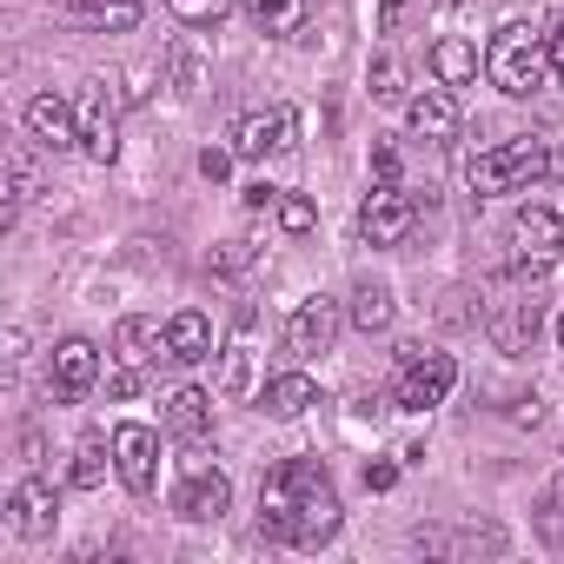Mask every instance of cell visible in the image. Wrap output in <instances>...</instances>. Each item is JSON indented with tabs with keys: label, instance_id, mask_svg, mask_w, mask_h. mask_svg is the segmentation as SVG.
<instances>
[{
	"label": "cell",
	"instance_id": "cell-1",
	"mask_svg": "<svg viewBox=\"0 0 564 564\" xmlns=\"http://www.w3.org/2000/svg\"><path fill=\"white\" fill-rule=\"evenodd\" d=\"M333 531H339V491H333L326 465L293 458V465H272L265 471V485H259V538L313 551Z\"/></svg>",
	"mask_w": 564,
	"mask_h": 564
},
{
	"label": "cell",
	"instance_id": "cell-2",
	"mask_svg": "<svg viewBox=\"0 0 564 564\" xmlns=\"http://www.w3.org/2000/svg\"><path fill=\"white\" fill-rule=\"evenodd\" d=\"M485 74H491V87L511 94V100L544 94V87H551V47H544V34L524 28V21L498 28V34H491V54H485Z\"/></svg>",
	"mask_w": 564,
	"mask_h": 564
},
{
	"label": "cell",
	"instance_id": "cell-3",
	"mask_svg": "<svg viewBox=\"0 0 564 564\" xmlns=\"http://www.w3.org/2000/svg\"><path fill=\"white\" fill-rule=\"evenodd\" d=\"M544 173H551L544 140H538V133H518V140L485 147V153L465 166V186H471L478 199H498V193H518V186H531V180H544Z\"/></svg>",
	"mask_w": 564,
	"mask_h": 564
},
{
	"label": "cell",
	"instance_id": "cell-4",
	"mask_svg": "<svg viewBox=\"0 0 564 564\" xmlns=\"http://www.w3.org/2000/svg\"><path fill=\"white\" fill-rule=\"evenodd\" d=\"M399 359H405V372H399V405H405V412H432V405H445V399H452V386H458L452 352L405 346Z\"/></svg>",
	"mask_w": 564,
	"mask_h": 564
},
{
	"label": "cell",
	"instance_id": "cell-5",
	"mask_svg": "<svg viewBox=\"0 0 564 564\" xmlns=\"http://www.w3.org/2000/svg\"><path fill=\"white\" fill-rule=\"evenodd\" d=\"M511 239H518V259H511L518 279H544V272L564 259V219L544 213V206H524L518 226H511Z\"/></svg>",
	"mask_w": 564,
	"mask_h": 564
},
{
	"label": "cell",
	"instance_id": "cell-6",
	"mask_svg": "<svg viewBox=\"0 0 564 564\" xmlns=\"http://www.w3.org/2000/svg\"><path fill=\"white\" fill-rule=\"evenodd\" d=\"M333 339H339V300H300L293 306V319H286V352L293 359H319V352H333Z\"/></svg>",
	"mask_w": 564,
	"mask_h": 564
},
{
	"label": "cell",
	"instance_id": "cell-7",
	"mask_svg": "<svg viewBox=\"0 0 564 564\" xmlns=\"http://www.w3.org/2000/svg\"><path fill=\"white\" fill-rule=\"evenodd\" d=\"M47 386H54L61 405H80V399L100 386V346H94V339H61V346H54V372H47Z\"/></svg>",
	"mask_w": 564,
	"mask_h": 564
},
{
	"label": "cell",
	"instance_id": "cell-8",
	"mask_svg": "<svg viewBox=\"0 0 564 564\" xmlns=\"http://www.w3.org/2000/svg\"><path fill=\"white\" fill-rule=\"evenodd\" d=\"M113 471L127 491H153V471H160V438L153 425H120L113 432Z\"/></svg>",
	"mask_w": 564,
	"mask_h": 564
},
{
	"label": "cell",
	"instance_id": "cell-9",
	"mask_svg": "<svg viewBox=\"0 0 564 564\" xmlns=\"http://www.w3.org/2000/svg\"><path fill=\"white\" fill-rule=\"evenodd\" d=\"M359 232H366L372 246H399V239L412 232V199H405L399 186H372V199L359 206Z\"/></svg>",
	"mask_w": 564,
	"mask_h": 564
},
{
	"label": "cell",
	"instance_id": "cell-10",
	"mask_svg": "<svg viewBox=\"0 0 564 564\" xmlns=\"http://www.w3.org/2000/svg\"><path fill=\"white\" fill-rule=\"evenodd\" d=\"M286 147H293V113H286V107L246 113L239 133H232V153H239V160H265V153H286Z\"/></svg>",
	"mask_w": 564,
	"mask_h": 564
},
{
	"label": "cell",
	"instance_id": "cell-11",
	"mask_svg": "<svg viewBox=\"0 0 564 564\" xmlns=\"http://www.w3.org/2000/svg\"><path fill=\"white\" fill-rule=\"evenodd\" d=\"M28 133L41 140V147H80V107L74 100H61V94H34L28 100Z\"/></svg>",
	"mask_w": 564,
	"mask_h": 564
},
{
	"label": "cell",
	"instance_id": "cell-12",
	"mask_svg": "<svg viewBox=\"0 0 564 564\" xmlns=\"http://www.w3.org/2000/svg\"><path fill=\"white\" fill-rule=\"evenodd\" d=\"M80 147H87V160H100V166L120 153V113H113L107 87H94V94L80 100Z\"/></svg>",
	"mask_w": 564,
	"mask_h": 564
},
{
	"label": "cell",
	"instance_id": "cell-13",
	"mask_svg": "<svg viewBox=\"0 0 564 564\" xmlns=\"http://www.w3.org/2000/svg\"><path fill=\"white\" fill-rule=\"evenodd\" d=\"M405 120H412V133H419V140H438V147H452V140H458V100H452L445 87H432V94L405 100Z\"/></svg>",
	"mask_w": 564,
	"mask_h": 564
},
{
	"label": "cell",
	"instance_id": "cell-14",
	"mask_svg": "<svg viewBox=\"0 0 564 564\" xmlns=\"http://www.w3.org/2000/svg\"><path fill=\"white\" fill-rule=\"evenodd\" d=\"M485 326H491V339H498V352H524V346L538 339V326H544V313H538V300H498Z\"/></svg>",
	"mask_w": 564,
	"mask_h": 564
},
{
	"label": "cell",
	"instance_id": "cell-15",
	"mask_svg": "<svg viewBox=\"0 0 564 564\" xmlns=\"http://www.w3.org/2000/svg\"><path fill=\"white\" fill-rule=\"evenodd\" d=\"M166 359H180V366H206V359H213V319L193 313V306H180V313L166 319Z\"/></svg>",
	"mask_w": 564,
	"mask_h": 564
},
{
	"label": "cell",
	"instance_id": "cell-16",
	"mask_svg": "<svg viewBox=\"0 0 564 564\" xmlns=\"http://www.w3.org/2000/svg\"><path fill=\"white\" fill-rule=\"evenodd\" d=\"M8 511H14V531H21V538H47V531H54L61 498H54V485L21 478V485H14V498H8Z\"/></svg>",
	"mask_w": 564,
	"mask_h": 564
},
{
	"label": "cell",
	"instance_id": "cell-17",
	"mask_svg": "<svg viewBox=\"0 0 564 564\" xmlns=\"http://www.w3.org/2000/svg\"><path fill=\"white\" fill-rule=\"evenodd\" d=\"M306 405H319V386H313L306 372H272V379L259 386V412H265V419H300Z\"/></svg>",
	"mask_w": 564,
	"mask_h": 564
},
{
	"label": "cell",
	"instance_id": "cell-18",
	"mask_svg": "<svg viewBox=\"0 0 564 564\" xmlns=\"http://www.w3.org/2000/svg\"><path fill=\"white\" fill-rule=\"evenodd\" d=\"M113 352H120V366H153V359L166 352V326H153V319H140V313H127V319L113 326Z\"/></svg>",
	"mask_w": 564,
	"mask_h": 564
},
{
	"label": "cell",
	"instance_id": "cell-19",
	"mask_svg": "<svg viewBox=\"0 0 564 564\" xmlns=\"http://www.w3.org/2000/svg\"><path fill=\"white\" fill-rule=\"evenodd\" d=\"M226 505H232V485H226V471H193V478L180 485V511H186L193 524H213Z\"/></svg>",
	"mask_w": 564,
	"mask_h": 564
},
{
	"label": "cell",
	"instance_id": "cell-20",
	"mask_svg": "<svg viewBox=\"0 0 564 564\" xmlns=\"http://www.w3.org/2000/svg\"><path fill=\"white\" fill-rule=\"evenodd\" d=\"M166 425H173L180 438H206V432H213V392H199V386L166 392Z\"/></svg>",
	"mask_w": 564,
	"mask_h": 564
},
{
	"label": "cell",
	"instance_id": "cell-21",
	"mask_svg": "<svg viewBox=\"0 0 564 564\" xmlns=\"http://www.w3.org/2000/svg\"><path fill=\"white\" fill-rule=\"evenodd\" d=\"M432 74H438V87H471L478 80V47L465 34H445L432 47Z\"/></svg>",
	"mask_w": 564,
	"mask_h": 564
},
{
	"label": "cell",
	"instance_id": "cell-22",
	"mask_svg": "<svg viewBox=\"0 0 564 564\" xmlns=\"http://www.w3.org/2000/svg\"><path fill=\"white\" fill-rule=\"evenodd\" d=\"M392 313H399L392 286H372V279H359V286H352V306H346V319H352L359 333H386V326H392Z\"/></svg>",
	"mask_w": 564,
	"mask_h": 564
},
{
	"label": "cell",
	"instance_id": "cell-23",
	"mask_svg": "<svg viewBox=\"0 0 564 564\" xmlns=\"http://www.w3.org/2000/svg\"><path fill=\"white\" fill-rule=\"evenodd\" d=\"M74 21H87L100 34H133L140 28V0H74Z\"/></svg>",
	"mask_w": 564,
	"mask_h": 564
},
{
	"label": "cell",
	"instance_id": "cell-24",
	"mask_svg": "<svg viewBox=\"0 0 564 564\" xmlns=\"http://www.w3.org/2000/svg\"><path fill=\"white\" fill-rule=\"evenodd\" d=\"M246 14H252V28L259 34H300V21H306V0H246Z\"/></svg>",
	"mask_w": 564,
	"mask_h": 564
},
{
	"label": "cell",
	"instance_id": "cell-25",
	"mask_svg": "<svg viewBox=\"0 0 564 564\" xmlns=\"http://www.w3.org/2000/svg\"><path fill=\"white\" fill-rule=\"evenodd\" d=\"M107 465H113V445L94 432V438L74 445V471H67V485H74V491H94V485L107 478Z\"/></svg>",
	"mask_w": 564,
	"mask_h": 564
},
{
	"label": "cell",
	"instance_id": "cell-26",
	"mask_svg": "<svg viewBox=\"0 0 564 564\" xmlns=\"http://www.w3.org/2000/svg\"><path fill=\"white\" fill-rule=\"evenodd\" d=\"M34 193H41V160H34V147H8V206L21 213Z\"/></svg>",
	"mask_w": 564,
	"mask_h": 564
},
{
	"label": "cell",
	"instance_id": "cell-27",
	"mask_svg": "<svg viewBox=\"0 0 564 564\" xmlns=\"http://www.w3.org/2000/svg\"><path fill=\"white\" fill-rule=\"evenodd\" d=\"M372 100L379 107H405V67L386 54V61H372Z\"/></svg>",
	"mask_w": 564,
	"mask_h": 564
},
{
	"label": "cell",
	"instance_id": "cell-28",
	"mask_svg": "<svg viewBox=\"0 0 564 564\" xmlns=\"http://www.w3.org/2000/svg\"><path fill=\"white\" fill-rule=\"evenodd\" d=\"M173 8V21H186V28H219L226 14H232V0H166Z\"/></svg>",
	"mask_w": 564,
	"mask_h": 564
},
{
	"label": "cell",
	"instance_id": "cell-29",
	"mask_svg": "<svg viewBox=\"0 0 564 564\" xmlns=\"http://www.w3.org/2000/svg\"><path fill=\"white\" fill-rule=\"evenodd\" d=\"M279 226H286L293 239H306V232L319 226V213H313V199H306V193H279Z\"/></svg>",
	"mask_w": 564,
	"mask_h": 564
},
{
	"label": "cell",
	"instance_id": "cell-30",
	"mask_svg": "<svg viewBox=\"0 0 564 564\" xmlns=\"http://www.w3.org/2000/svg\"><path fill=\"white\" fill-rule=\"evenodd\" d=\"M372 173L379 186H399V147H372Z\"/></svg>",
	"mask_w": 564,
	"mask_h": 564
},
{
	"label": "cell",
	"instance_id": "cell-31",
	"mask_svg": "<svg viewBox=\"0 0 564 564\" xmlns=\"http://www.w3.org/2000/svg\"><path fill=\"white\" fill-rule=\"evenodd\" d=\"M405 14H412V0H379V34H399Z\"/></svg>",
	"mask_w": 564,
	"mask_h": 564
},
{
	"label": "cell",
	"instance_id": "cell-32",
	"mask_svg": "<svg viewBox=\"0 0 564 564\" xmlns=\"http://www.w3.org/2000/svg\"><path fill=\"white\" fill-rule=\"evenodd\" d=\"M232 160H239V153H219V147H206V153H199V173H206V180H226V173H232Z\"/></svg>",
	"mask_w": 564,
	"mask_h": 564
},
{
	"label": "cell",
	"instance_id": "cell-33",
	"mask_svg": "<svg viewBox=\"0 0 564 564\" xmlns=\"http://www.w3.org/2000/svg\"><path fill=\"white\" fill-rule=\"evenodd\" d=\"M239 199H246L252 213H265V206H279V186H265V180H252V186H246Z\"/></svg>",
	"mask_w": 564,
	"mask_h": 564
},
{
	"label": "cell",
	"instance_id": "cell-34",
	"mask_svg": "<svg viewBox=\"0 0 564 564\" xmlns=\"http://www.w3.org/2000/svg\"><path fill=\"white\" fill-rule=\"evenodd\" d=\"M107 392H113V399H133V392H140V366H120V372L107 379Z\"/></svg>",
	"mask_w": 564,
	"mask_h": 564
},
{
	"label": "cell",
	"instance_id": "cell-35",
	"mask_svg": "<svg viewBox=\"0 0 564 564\" xmlns=\"http://www.w3.org/2000/svg\"><path fill=\"white\" fill-rule=\"evenodd\" d=\"M366 485H372V491H392V485H399V465H366Z\"/></svg>",
	"mask_w": 564,
	"mask_h": 564
},
{
	"label": "cell",
	"instance_id": "cell-36",
	"mask_svg": "<svg viewBox=\"0 0 564 564\" xmlns=\"http://www.w3.org/2000/svg\"><path fill=\"white\" fill-rule=\"evenodd\" d=\"M544 47H551V80H564V28H551Z\"/></svg>",
	"mask_w": 564,
	"mask_h": 564
},
{
	"label": "cell",
	"instance_id": "cell-37",
	"mask_svg": "<svg viewBox=\"0 0 564 564\" xmlns=\"http://www.w3.org/2000/svg\"><path fill=\"white\" fill-rule=\"evenodd\" d=\"M544 511H564V478H557V485L544 491Z\"/></svg>",
	"mask_w": 564,
	"mask_h": 564
},
{
	"label": "cell",
	"instance_id": "cell-38",
	"mask_svg": "<svg viewBox=\"0 0 564 564\" xmlns=\"http://www.w3.org/2000/svg\"><path fill=\"white\" fill-rule=\"evenodd\" d=\"M551 173H557V180H564V153H551Z\"/></svg>",
	"mask_w": 564,
	"mask_h": 564
},
{
	"label": "cell",
	"instance_id": "cell-39",
	"mask_svg": "<svg viewBox=\"0 0 564 564\" xmlns=\"http://www.w3.org/2000/svg\"><path fill=\"white\" fill-rule=\"evenodd\" d=\"M557 346H564V313H557Z\"/></svg>",
	"mask_w": 564,
	"mask_h": 564
}]
</instances>
